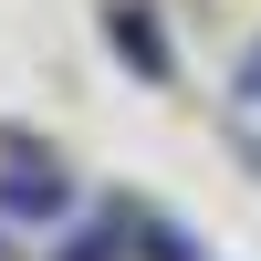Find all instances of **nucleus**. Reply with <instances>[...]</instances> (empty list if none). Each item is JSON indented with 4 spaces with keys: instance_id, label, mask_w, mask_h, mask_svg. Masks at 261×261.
Instances as JSON below:
<instances>
[{
    "instance_id": "1",
    "label": "nucleus",
    "mask_w": 261,
    "mask_h": 261,
    "mask_svg": "<svg viewBox=\"0 0 261 261\" xmlns=\"http://www.w3.org/2000/svg\"><path fill=\"white\" fill-rule=\"evenodd\" d=\"M63 209H73L63 157L32 146V136H0V220H63Z\"/></svg>"
},
{
    "instance_id": "2",
    "label": "nucleus",
    "mask_w": 261,
    "mask_h": 261,
    "mask_svg": "<svg viewBox=\"0 0 261 261\" xmlns=\"http://www.w3.org/2000/svg\"><path fill=\"white\" fill-rule=\"evenodd\" d=\"M241 105H261V42H251V63H241Z\"/></svg>"
}]
</instances>
